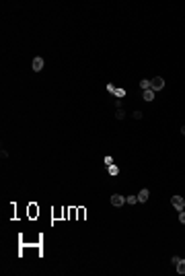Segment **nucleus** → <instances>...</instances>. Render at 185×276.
Segmentation results:
<instances>
[{"instance_id":"nucleus-1","label":"nucleus","mask_w":185,"mask_h":276,"mask_svg":"<svg viewBox=\"0 0 185 276\" xmlns=\"http://www.w3.org/2000/svg\"><path fill=\"white\" fill-rule=\"evenodd\" d=\"M150 89H152V91H160V89H165V78H163V76H154V78L150 81Z\"/></svg>"},{"instance_id":"nucleus-2","label":"nucleus","mask_w":185,"mask_h":276,"mask_svg":"<svg viewBox=\"0 0 185 276\" xmlns=\"http://www.w3.org/2000/svg\"><path fill=\"white\" fill-rule=\"evenodd\" d=\"M171 204H173V208H177V210L181 212L183 206H185V198H181V196H173V198H171Z\"/></svg>"},{"instance_id":"nucleus-3","label":"nucleus","mask_w":185,"mask_h":276,"mask_svg":"<svg viewBox=\"0 0 185 276\" xmlns=\"http://www.w3.org/2000/svg\"><path fill=\"white\" fill-rule=\"evenodd\" d=\"M43 64H46V62H43V58H41V56L33 58V62H31V66H33V70H35V72H39V70L43 68Z\"/></svg>"},{"instance_id":"nucleus-4","label":"nucleus","mask_w":185,"mask_h":276,"mask_svg":"<svg viewBox=\"0 0 185 276\" xmlns=\"http://www.w3.org/2000/svg\"><path fill=\"white\" fill-rule=\"evenodd\" d=\"M111 204H113V206H121V204H126V198H124L121 194H113V196H111Z\"/></svg>"},{"instance_id":"nucleus-5","label":"nucleus","mask_w":185,"mask_h":276,"mask_svg":"<svg viewBox=\"0 0 185 276\" xmlns=\"http://www.w3.org/2000/svg\"><path fill=\"white\" fill-rule=\"evenodd\" d=\"M148 196H150V192H148L146 187H144V190H140V192H138V202H146V200H148Z\"/></svg>"},{"instance_id":"nucleus-6","label":"nucleus","mask_w":185,"mask_h":276,"mask_svg":"<svg viewBox=\"0 0 185 276\" xmlns=\"http://www.w3.org/2000/svg\"><path fill=\"white\" fill-rule=\"evenodd\" d=\"M142 97H144V101H152V99H154V91H152V89H148V91H144Z\"/></svg>"},{"instance_id":"nucleus-7","label":"nucleus","mask_w":185,"mask_h":276,"mask_svg":"<svg viewBox=\"0 0 185 276\" xmlns=\"http://www.w3.org/2000/svg\"><path fill=\"white\" fill-rule=\"evenodd\" d=\"M177 272L179 274H185V260H179L177 262Z\"/></svg>"},{"instance_id":"nucleus-8","label":"nucleus","mask_w":185,"mask_h":276,"mask_svg":"<svg viewBox=\"0 0 185 276\" xmlns=\"http://www.w3.org/2000/svg\"><path fill=\"white\" fill-rule=\"evenodd\" d=\"M140 89L148 91V89H150V81H146V78H144V81H140Z\"/></svg>"},{"instance_id":"nucleus-9","label":"nucleus","mask_w":185,"mask_h":276,"mask_svg":"<svg viewBox=\"0 0 185 276\" xmlns=\"http://www.w3.org/2000/svg\"><path fill=\"white\" fill-rule=\"evenodd\" d=\"M126 202H128V204H138V196H128Z\"/></svg>"},{"instance_id":"nucleus-10","label":"nucleus","mask_w":185,"mask_h":276,"mask_svg":"<svg viewBox=\"0 0 185 276\" xmlns=\"http://www.w3.org/2000/svg\"><path fill=\"white\" fill-rule=\"evenodd\" d=\"M115 118H117V120H124V118H126V111H124V109H117V111H115Z\"/></svg>"},{"instance_id":"nucleus-11","label":"nucleus","mask_w":185,"mask_h":276,"mask_svg":"<svg viewBox=\"0 0 185 276\" xmlns=\"http://www.w3.org/2000/svg\"><path fill=\"white\" fill-rule=\"evenodd\" d=\"M109 173H111V175H117V167H115V165H109Z\"/></svg>"},{"instance_id":"nucleus-12","label":"nucleus","mask_w":185,"mask_h":276,"mask_svg":"<svg viewBox=\"0 0 185 276\" xmlns=\"http://www.w3.org/2000/svg\"><path fill=\"white\" fill-rule=\"evenodd\" d=\"M115 95H117V97H124V95H126V91H124V89H115Z\"/></svg>"},{"instance_id":"nucleus-13","label":"nucleus","mask_w":185,"mask_h":276,"mask_svg":"<svg viewBox=\"0 0 185 276\" xmlns=\"http://www.w3.org/2000/svg\"><path fill=\"white\" fill-rule=\"evenodd\" d=\"M179 223H183V225H185V210L179 212Z\"/></svg>"},{"instance_id":"nucleus-14","label":"nucleus","mask_w":185,"mask_h":276,"mask_svg":"<svg viewBox=\"0 0 185 276\" xmlns=\"http://www.w3.org/2000/svg\"><path fill=\"white\" fill-rule=\"evenodd\" d=\"M105 165H113V159L111 157H105Z\"/></svg>"},{"instance_id":"nucleus-15","label":"nucleus","mask_w":185,"mask_h":276,"mask_svg":"<svg viewBox=\"0 0 185 276\" xmlns=\"http://www.w3.org/2000/svg\"><path fill=\"white\" fill-rule=\"evenodd\" d=\"M134 118L136 120H142V111H134Z\"/></svg>"},{"instance_id":"nucleus-16","label":"nucleus","mask_w":185,"mask_h":276,"mask_svg":"<svg viewBox=\"0 0 185 276\" xmlns=\"http://www.w3.org/2000/svg\"><path fill=\"white\" fill-rule=\"evenodd\" d=\"M181 134H183V136H185V126H183V128H181Z\"/></svg>"}]
</instances>
